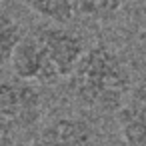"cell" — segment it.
Listing matches in <instances>:
<instances>
[{
    "mask_svg": "<svg viewBox=\"0 0 146 146\" xmlns=\"http://www.w3.org/2000/svg\"><path fill=\"white\" fill-rule=\"evenodd\" d=\"M70 90L76 102L88 110L118 112L132 92V70L118 50L98 42L86 48L70 76Z\"/></svg>",
    "mask_w": 146,
    "mask_h": 146,
    "instance_id": "obj_1",
    "label": "cell"
},
{
    "mask_svg": "<svg viewBox=\"0 0 146 146\" xmlns=\"http://www.w3.org/2000/svg\"><path fill=\"white\" fill-rule=\"evenodd\" d=\"M44 112V100L38 84L4 78L0 80V128L2 130H30Z\"/></svg>",
    "mask_w": 146,
    "mask_h": 146,
    "instance_id": "obj_2",
    "label": "cell"
},
{
    "mask_svg": "<svg viewBox=\"0 0 146 146\" xmlns=\"http://www.w3.org/2000/svg\"><path fill=\"white\" fill-rule=\"evenodd\" d=\"M32 32L42 46V52L46 56L54 80L60 82L64 78H70L86 52L84 38L66 26H54V24L36 26Z\"/></svg>",
    "mask_w": 146,
    "mask_h": 146,
    "instance_id": "obj_3",
    "label": "cell"
},
{
    "mask_svg": "<svg viewBox=\"0 0 146 146\" xmlns=\"http://www.w3.org/2000/svg\"><path fill=\"white\" fill-rule=\"evenodd\" d=\"M30 146H98V136L86 118L58 116L38 128Z\"/></svg>",
    "mask_w": 146,
    "mask_h": 146,
    "instance_id": "obj_4",
    "label": "cell"
},
{
    "mask_svg": "<svg viewBox=\"0 0 146 146\" xmlns=\"http://www.w3.org/2000/svg\"><path fill=\"white\" fill-rule=\"evenodd\" d=\"M12 74L20 80L32 82V84H56L50 66L46 62V56L42 52V46L34 32H26L22 42L18 44L12 60H10Z\"/></svg>",
    "mask_w": 146,
    "mask_h": 146,
    "instance_id": "obj_5",
    "label": "cell"
},
{
    "mask_svg": "<svg viewBox=\"0 0 146 146\" xmlns=\"http://www.w3.org/2000/svg\"><path fill=\"white\" fill-rule=\"evenodd\" d=\"M116 122L124 146H146V88L130 92L116 112Z\"/></svg>",
    "mask_w": 146,
    "mask_h": 146,
    "instance_id": "obj_6",
    "label": "cell"
},
{
    "mask_svg": "<svg viewBox=\"0 0 146 146\" xmlns=\"http://www.w3.org/2000/svg\"><path fill=\"white\" fill-rule=\"evenodd\" d=\"M28 4L44 24L66 26L78 16L76 0H28Z\"/></svg>",
    "mask_w": 146,
    "mask_h": 146,
    "instance_id": "obj_7",
    "label": "cell"
},
{
    "mask_svg": "<svg viewBox=\"0 0 146 146\" xmlns=\"http://www.w3.org/2000/svg\"><path fill=\"white\" fill-rule=\"evenodd\" d=\"M24 34L26 32H24L22 24L14 16L6 14V12H0V70L10 64V60H12L18 44L22 42Z\"/></svg>",
    "mask_w": 146,
    "mask_h": 146,
    "instance_id": "obj_8",
    "label": "cell"
},
{
    "mask_svg": "<svg viewBox=\"0 0 146 146\" xmlns=\"http://www.w3.org/2000/svg\"><path fill=\"white\" fill-rule=\"evenodd\" d=\"M128 0H76V10L78 16L84 18H110L114 14H118Z\"/></svg>",
    "mask_w": 146,
    "mask_h": 146,
    "instance_id": "obj_9",
    "label": "cell"
},
{
    "mask_svg": "<svg viewBox=\"0 0 146 146\" xmlns=\"http://www.w3.org/2000/svg\"><path fill=\"white\" fill-rule=\"evenodd\" d=\"M0 130H2V128H0ZM0 146H4V142H2V136H0Z\"/></svg>",
    "mask_w": 146,
    "mask_h": 146,
    "instance_id": "obj_10",
    "label": "cell"
},
{
    "mask_svg": "<svg viewBox=\"0 0 146 146\" xmlns=\"http://www.w3.org/2000/svg\"><path fill=\"white\" fill-rule=\"evenodd\" d=\"M2 2H8V0H0V4H2Z\"/></svg>",
    "mask_w": 146,
    "mask_h": 146,
    "instance_id": "obj_11",
    "label": "cell"
}]
</instances>
